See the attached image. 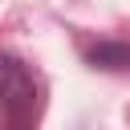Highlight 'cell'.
<instances>
[{"label": "cell", "mask_w": 130, "mask_h": 130, "mask_svg": "<svg viewBox=\"0 0 130 130\" xmlns=\"http://www.w3.org/2000/svg\"><path fill=\"white\" fill-rule=\"evenodd\" d=\"M37 110H41V85H37L32 69L20 57L0 53V118H4V130H32Z\"/></svg>", "instance_id": "cell-1"}, {"label": "cell", "mask_w": 130, "mask_h": 130, "mask_svg": "<svg viewBox=\"0 0 130 130\" xmlns=\"http://www.w3.org/2000/svg\"><path fill=\"white\" fill-rule=\"evenodd\" d=\"M81 53H85V65H89V69H102V73H130V41L102 37V41L85 45Z\"/></svg>", "instance_id": "cell-2"}]
</instances>
